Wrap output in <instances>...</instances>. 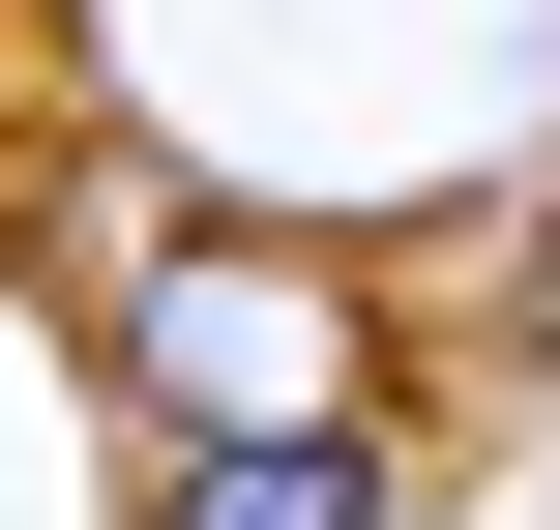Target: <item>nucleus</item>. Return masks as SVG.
Wrapping results in <instances>:
<instances>
[{
    "mask_svg": "<svg viewBox=\"0 0 560 530\" xmlns=\"http://www.w3.org/2000/svg\"><path fill=\"white\" fill-rule=\"evenodd\" d=\"M384 502H413V472H384V413H325V384H295V413H207L148 530H384Z\"/></svg>",
    "mask_w": 560,
    "mask_h": 530,
    "instance_id": "f257e3e1",
    "label": "nucleus"
}]
</instances>
